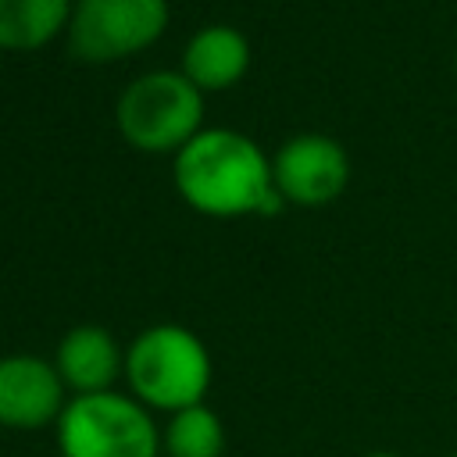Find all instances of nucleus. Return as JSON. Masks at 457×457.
<instances>
[{"mask_svg": "<svg viewBox=\"0 0 457 457\" xmlns=\"http://www.w3.org/2000/svg\"><path fill=\"white\" fill-rule=\"evenodd\" d=\"M64 403H68V389L54 361L39 353L0 357V428L36 432L57 425Z\"/></svg>", "mask_w": 457, "mask_h": 457, "instance_id": "7", "label": "nucleus"}, {"mask_svg": "<svg viewBox=\"0 0 457 457\" xmlns=\"http://www.w3.org/2000/svg\"><path fill=\"white\" fill-rule=\"evenodd\" d=\"M171 182L207 218H275L286 207L275 189L271 157L257 139L228 125H204L171 157Z\"/></svg>", "mask_w": 457, "mask_h": 457, "instance_id": "1", "label": "nucleus"}, {"mask_svg": "<svg viewBox=\"0 0 457 457\" xmlns=\"http://www.w3.org/2000/svg\"><path fill=\"white\" fill-rule=\"evenodd\" d=\"M214 378V361L207 343L179 325H146L125 346V386L154 414H175L204 403Z\"/></svg>", "mask_w": 457, "mask_h": 457, "instance_id": "2", "label": "nucleus"}, {"mask_svg": "<svg viewBox=\"0 0 457 457\" xmlns=\"http://www.w3.org/2000/svg\"><path fill=\"white\" fill-rule=\"evenodd\" d=\"M453 457H457V453H453Z\"/></svg>", "mask_w": 457, "mask_h": 457, "instance_id": "14", "label": "nucleus"}, {"mask_svg": "<svg viewBox=\"0 0 457 457\" xmlns=\"http://www.w3.org/2000/svg\"><path fill=\"white\" fill-rule=\"evenodd\" d=\"M168 21V0H75L64 39L79 61L111 64L150 50Z\"/></svg>", "mask_w": 457, "mask_h": 457, "instance_id": "5", "label": "nucleus"}, {"mask_svg": "<svg viewBox=\"0 0 457 457\" xmlns=\"http://www.w3.org/2000/svg\"><path fill=\"white\" fill-rule=\"evenodd\" d=\"M61 457H161V428L132 393L104 389L68 396L57 425Z\"/></svg>", "mask_w": 457, "mask_h": 457, "instance_id": "4", "label": "nucleus"}, {"mask_svg": "<svg viewBox=\"0 0 457 457\" xmlns=\"http://www.w3.org/2000/svg\"><path fill=\"white\" fill-rule=\"evenodd\" d=\"M118 136L139 154H179L204 129V93L179 71L136 75L114 104Z\"/></svg>", "mask_w": 457, "mask_h": 457, "instance_id": "3", "label": "nucleus"}, {"mask_svg": "<svg viewBox=\"0 0 457 457\" xmlns=\"http://www.w3.org/2000/svg\"><path fill=\"white\" fill-rule=\"evenodd\" d=\"M161 450L164 457H221L225 425L207 403L175 411L161 428Z\"/></svg>", "mask_w": 457, "mask_h": 457, "instance_id": "11", "label": "nucleus"}, {"mask_svg": "<svg viewBox=\"0 0 457 457\" xmlns=\"http://www.w3.org/2000/svg\"><path fill=\"white\" fill-rule=\"evenodd\" d=\"M453 61H457V54H453Z\"/></svg>", "mask_w": 457, "mask_h": 457, "instance_id": "13", "label": "nucleus"}, {"mask_svg": "<svg viewBox=\"0 0 457 457\" xmlns=\"http://www.w3.org/2000/svg\"><path fill=\"white\" fill-rule=\"evenodd\" d=\"M275 189L286 204L296 207H325L343 196L350 182V157L343 143L325 132H300L286 139L271 157Z\"/></svg>", "mask_w": 457, "mask_h": 457, "instance_id": "6", "label": "nucleus"}, {"mask_svg": "<svg viewBox=\"0 0 457 457\" xmlns=\"http://www.w3.org/2000/svg\"><path fill=\"white\" fill-rule=\"evenodd\" d=\"M54 368L68 389V396L104 393L114 389L118 378H125V350L104 325H75L57 339Z\"/></svg>", "mask_w": 457, "mask_h": 457, "instance_id": "8", "label": "nucleus"}, {"mask_svg": "<svg viewBox=\"0 0 457 457\" xmlns=\"http://www.w3.org/2000/svg\"><path fill=\"white\" fill-rule=\"evenodd\" d=\"M75 0H0V50L36 54L68 32Z\"/></svg>", "mask_w": 457, "mask_h": 457, "instance_id": "10", "label": "nucleus"}, {"mask_svg": "<svg viewBox=\"0 0 457 457\" xmlns=\"http://www.w3.org/2000/svg\"><path fill=\"white\" fill-rule=\"evenodd\" d=\"M179 71L200 89V93H221L246 79L250 71V39L225 21L204 25L189 36L182 50Z\"/></svg>", "mask_w": 457, "mask_h": 457, "instance_id": "9", "label": "nucleus"}, {"mask_svg": "<svg viewBox=\"0 0 457 457\" xmlns=\"http://www.w3.org/2000/svg\"><path fill=\"white\" fill-rule=\"evenodd\" d=\"M364 457H400V453H389V450H375V453H364Z\"/></svg>", "mask_w": 457, "mask_h": 457, "instance_id": "12", "label": "nucleus"}]
</instances>
